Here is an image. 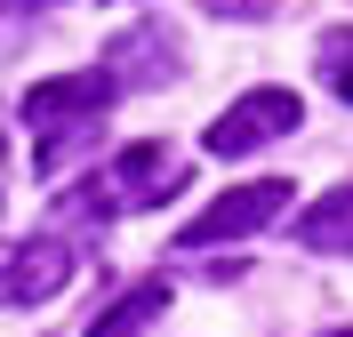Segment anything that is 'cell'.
I'll list each match as a JSON object with an SVG mask.
<instances>
[{
	"instance_id": "obj_1",
	"label": "cell",
	"mask_w": 353,
	"mask_h": 337,
	"mask_svg": "<svg viewBox=\"0 0 353 337\" xmlns=\"http://www.w3.org/2000/svg\"><path fill=\"white\" fill-rule=\"evenodd\" d=\"M112 96H121L112 65L32 81V96H24V129H32V169H41V177H57V169H65L81 145H97V129H105V105H112Z\"/></svg>"
},
{
	"instance_id": "obj_6",
	"label": "cell",
	"mask_w": 353,
	"mask_h": 337,
	"mask_svg": "<svg viewBox=\"0 0 353 337\" xmlns=\"http://www.w3.org/2000/svg\"><path fill=\"white\" fill-rule=\"evenodd\" d=\"M105 65H112L121 89H153V81H169V72H176V32H169V24H137V32L112 41Z\"/></svg>"
},
{
	"instance_id": "obj_8",
	"label": "cell",
	"mask_w": 353,
	"mask_h": 337,
	"mask_svg": "<svg viewBox=\"0 0 353 337\" xmlns=\"http://www.w3.org/2000/svg\"><path fill=\"white\" fill-rule=\"evenodd\" d=\"M161 314H169V281H137V289L121 297L112 314H97V321H88V337H145Z\"/></svg>"
},
{
	"instance_id": "obj_2",
	"label": "cell",
	"mask_w": 353,
	"mask_h": 337,
	"mask_svg": "<svg viewBox=\"0 0 353 337\" xmlns=\"http://www.w3.org/2000/svg\"><path fill=\"white\" fill-rule=\"evenodd\" d=\"M176 153L169 145H129V153H112L97 177H88V193H65V217H81V225H105V217H129V209H153V201H169L176 193Z\"/></svg>"
},
{
	"instance_id": "obj_3",
	"label": "cell",
	"mask_w": 353,
	"mask_h": 337,
	"mask_svg": "<svg viewBox=\"0 0 353 337\" xmlns=\"http://www.w3.org/2000/svg\"><path fill=\"white\" fill-rule=\"evenodd\" d=\"M297 121H305L297 89H249V96H233V105L201 129V145L217 161H241V153H257V145H273V136H289Z\"/></svg>"
},
{
	"instance_id": "obj_5",
	"label": "cell",
	"mask_w": 353,
	"mask_h": 337,
	"mask_svg": "<svg viewBox=\"0 0 353 337\" xmlns=\"http://www.w3.org/2000/svg\"><path fill=\"white\" fill-rule=\"evenodd\" d=\"M72 281V249L57 233L41 241H0V305H41Z\"/></svg>"
},
{
	"instance_id": "obj_11",
	"label": "cell",
	"mask_w": 353,
	"mask_h": 337,
	"mask_svg": "<svg viewBox=\"0 0 353 337\" xmlns=\"http://www.w3.org/2000/svg\"><path fill=\"white\" fill-rule=\"evenodd\" d=\"M330 337H353V329H330Z\"/></svg>"
},
{
	"instance_id": "obj_9",
	"label": "cell",
	"mask_w": 353,
	"mask_h": 337,
	"mask_svg": "<svg viewBox=\"0 0 353 337\" xmlns=\"http://www.w3.org/2000/svg\"><path fill=\"white\" fill-rule=\"evenodd\" d=\"M321 81L353 105V32H330V41H321Z\"/></svg>"
},
{
	"instance_id": "obj_7",
	"label": "cell",
	"mask_w": 353,
	"mask_h": 337,
	"mask_svg": "<svg viewBox=\"0 0 353 337\" xmlns=\"http://www.w3.org/2000/svg\"><path fill=\"white\" fill-rule=\"evenodd\" d=\"M297 249H330V257H345V249H353V185L321 193V201L297 217Z\"/></svg>"
},
{
	"instance_id": "obj_10",
	"label": "cell",
	"mask_w": 353,
	"mask_h": 337,
	"mask_svg": "<svg viewBox=\"0 0 353 337\" xmlns=\"http://www.w3.org/2000/svg\"><path fill=\"white\" fill-rule=\"evenodd\" d=\"M201 8H217V17H265V0H201Z\"/></svg>"
},
{
	"instance_id": "obj_4",
	"label": "cell",
	"mask_w": 353,
	"mask_h": 337,
	"mask_svg": "<svg viewBox=\"0 0 353 337\" xmlns=\"http://www.w3.org/2000/svg\"><path fill=\"white\" fill-rule=\"evenodd\" d=\"M289 209V177H257V185H233V193H217V201L201 209L185 233H176V249L185 257H201V249L217 241H241V233H257V225H273Z\"/></svg>"
}]
</instances>
